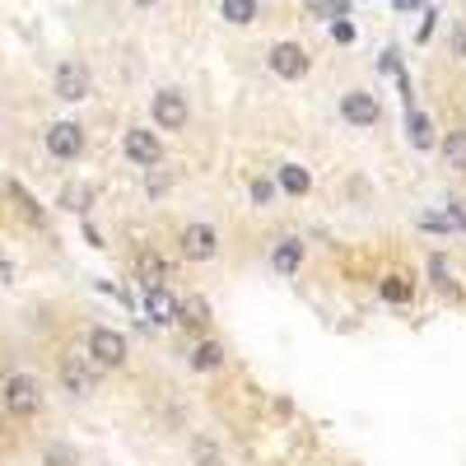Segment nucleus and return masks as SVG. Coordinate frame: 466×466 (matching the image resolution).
Instances as JSON below:
<instances>
[{
  "label": "nucleus",
  "instance_id": "9d476101",
  "mask_svg": "<svg viewBox=\"0 0 466 466\" xmlns=\"http://www.w3.org/2000/svg\"><path fill=\"white\" fill-rule=\"evenodd\" d=\"M266 66H270V75H280V79H304L308 70H313V61H308V51L298 47V42H276L266 51Z\"/></svg>",
  "mask_w": 466,
  "mask_h": 466
},
{
  "label": "nucleus",
  "instance_id": "f3484780",
  "mask_svg": "<svg viewBox=\"0 0 466 466\" xmlns=\"http://www.w3.org/2000/svg\"><path fill=\"white\" fill-rule=\"evenodd\" d=\"M94 201H98V187H94V182H66L61 196H57V206L70 210V215H89Z\"/></svg>",
  "mask_w": 466,
  "mask_h": 466
},
{
  "label": "nucleus",
  "instance_id": "4be33fe9",
  "mask_svg": "<svg viewBox=\"0 0 466 466\" xmlns=\"http://www.w3.org/2000/svg\"><path fill=\"white\" fill-rule=\"evenodd\" d=\"M406 131H410V145H416V150H434V122L420 113V107H410V113H406Z\"/></svg>",
  "mask_w": 466,
  "mask_h": 466
},
{
  "label": "nucleus",
  "instance_id": "f03ea898",
  "mask_svg": "<svg viewBox=\"0 0 466 466\" xmlns=\"http://www.w3.org/2000/svg\"><path fill=\"white\" fill-rule=\"evenodd\" d=\"M57 382H61V392L70 401H89L98 392V382H103V369L89 360L85 350H66L57 360Z\"/></svg>",
  "mask_w": 466,
  "mask_h": 466
},
{
  "label": "nucleus",
  "instance_id": "6e6552de",
  "mask_svg": "<svg viewBox=\"0 0 466 466\" xmlns=\"http://www.w3.org/2000/svg\"><path fill=\"white\" fill-rule=\"evenodd\" d=\"M341 122L354 131H369L382 122V103L369 89H350V94H341Z\"/></svg>",
  "mask_w": 466,
  "mask_h": 466
},
{
  "label": "nucleus",
  "instance_id": "f257e3e1",
  "mask_svg": "<svg viewBox=\"0 0 466 466\" xmlns=\"http://www.w3.org/2000/svg\"><path fill=\"white\" fill-rule=\"evenodd\" d=\"M0 406H5V416H14V420H38L42 406H47L42 378L38 373H10L0 382Z\"/></svg>",
  "mask_w": 466,
  "mask_h": 466
},
{
  "label": "nucleus",
  "instance_id": "7c9ffc66",
  "mask_svg": "<svg viewBox=\"0 0 466 466\" xmlns=\"http://www.w3.org/2000/svg\"><path fill=\"white\" fill-rule=\"evenodd\" d=\"M452 57H457V61H466V19L457 23V33H452Z\"/></svg>",
  "mask_w": 466,
  "mask_h": 466
},
{
  "label": "nucleus",
  "instance_id": "9b49d317",
  "mask_svg": "<svg viewBox=\"0 0 466 466\" xmlns=\"http://www.w3.org/2000/svg\"><path fill=\"white\" fill-rule=\"evenodd\" d=\"M131 270H135V280H141V289H159V285L173 280L169 257L154 252V248H141V252H135V257H131Z\"/></svg>",
  "mask_w": 466,
  "mask_h": 466
},
{
  "label": "nucleus",
  "instance_id": "ddd939ff",
  "mask_svg": "<svg viewBox=\"0 0 466 466\" xmlns=\"http://www.w3.org/2000/svg\"><path fill=\"white\" fill-rule=\"evenodd\" d=\"M298 266H304V238H280L276 248H270V270H276L280 280H294L298 276Z\"/></svg>",
  "mask_w": 466,
  "mask_h": 466
},
{
  "label": "nucleus",
  "instance_id": "4468645a",
  "mask_svg": "<svg viewBox=\"0 0 466 466\" xmlns=\"http://www.w3.org/2000/svg\"><path fill=\"white\" fill-rule=\"evenodd\" d=\"M224 360H229V350L219 345L215 336H201L196 345H191V354H187L191 373H219V369H224Z\"/></svg>",
  "mask_w": 466,
  "mask_h": 466
},
{
  "label": "nucleus",
  "instance_id": "39448f33",
  "mask_svg": "<svg viewBox=\"0 0 466 466\" xmlns=\"http://www.w3.org/2000/svg\"><path fill=\"white\" fill-rule=\"evenodd\" d=\"M42 145H47V154L57 159V163H75V159H85V126L79 122H51L47 131H42Z\"/></svg>",
  "mask_w": 466,
  "mask_h": 466
},
{
  "label": "nucleus",
  "instance_id": "f8f14e48",
  "mask_svg": "<svg viewBox=\"0 0 466 466\" xmlns=\"http://www.w3.org/2000/svg\"><path fill=\"white\" fill-rule=\"evenodd\" d=\"M178 313H182V298H178L169 285L145 289V317H150L154 326H178Z\"/></svg>",
  "mask_w": 466,
  "mask_h": 466
},
{
  "label": "nucleus",
  "instance_id": "423d86ee",
  "mask_svg": "<svg viewBox=\"0 0 466 466\" xmlns=\"http://www.w3.org/2000/svg\"><path fill=\"white\" fill-rule=\"evenodd\" d=\"M51 94H57L61 103H85L94 94V75L85 61H61L57 75H51Z\"/></svg>",
  "mask_w": 466,
  "mask_h": 466
},
{
  "label": "nucleus",
  "instance_id": "0eeeda50",
  "mask_svg": "<svg viewBox=\"0 0 466 466\" xmlns=\"http://www.w3.org/2000/svg\"><path fill=\"white\" fill-rule=\"evenodd\" d=\"M150 117H154L159 131H187V122H191L187 94H178V89H159V94L150 98Z\"/></svg>",
  "mask_w": 466,
  "mask_h": 466
},
{
  "label": "nucleus",
  "instance_id": "a878e982",
  "mask_svg": "<svg viewBox=\"0 0 466 466\" xmlns=\"http://www.w3.org/2000/svg\"><path fill=\"white\" fill-rule=\"evenodd\" d=\"M173 169H145V191H150V201H159L163 191H173Z\"/></svg>",
  "mask_w": 466,
  "mask_h": 466
},
{
  "label": "nucleus",
  "instance_id": "f704fd0d",
  "mask_svg": "<svg viewBox=\"0 0 466 466\" xmlns=\"http://www.w3.org/2000/svg\"><path fill=\"white\" fill-rule=\"evenodd\" d=\"M135 5H141V10H150V5H159V0H135Z\"/></svg>",
  "mask_w": 466,
  "mask_h": 466
},
{
  "label": "nucleus",
  "instance_id": "b1692460",
  "mask_svg": "<svg viewBox=\"0 0 466 466\" xmlns=\"http://www.w3.org/2000/svg\"><path fill=\"white\" fill-rule=\"evenodd\" d=\"M429 280L438 285V294H443V298H461V289H457V280H452V270H448L443 257H429Z\"/></svg>",
  "mask_w": 466,
  "mask_h": 466
},
{
  "label": "nucleus",
  "instance_id": "dca6fc26",
  "mask_svg": "<svg viewBox=\"0 0 466 466\" xmlns=\"http://www.w3.org/2000/svg\"><path fill=\"white\" fill-rule=\"evenodd\" d=\"M276 191H285V196H308L313 173L304 169V163H280V169H276Z\"/></svg>",
  "mask_w": 466,
  "mask_h": 466
},
{
  "label": "nucleus",
  "instance_id": "7ed1b4c3",
  "mask_svg": "<svg viewBox=\"0 0 466 466\" xmlns=\"http://www.w3.org/2000/svg\"><path fill=\"white\" fill-rule=\"evenodd\" d=\"M178 257L191 261V266H210L219 257V229L210 219H187L178 229Z\"/></svg>",
  "mask_w": 466,
  "mask_h": 466
},
{
  "label": "nucleus",
  "instance_id": "c85d7f7f",
  "mask_svg": "<svg viewBox=\"0 0 466 466\" xmlns=\"http://www.w3.org/2000/svg\"><path fill=\"white\" fill-rule=\"evenodd\" d=\"M420 229H429V233H448V219L434 215V210H425V215H420Z\"/></svg>",
  "mask_w": 466,
  "mask_h": 466
},
{
  "label": "nucleus",
  "instance_id": "393cba45",
  "mask_svg": "<svg viewBox=\"0 0 466 466\" xmlns=\"http://www.w3.org/2000/svg\"><path fill=\"white\" fill-rule=\"evenodd\" d=\"M10 196L19 201V215H23V219H29V224H33V229H47V215H42V206H38V201L29 196V191H23V187H10Z\"/></svg>",
  "mask_w": 466,
  "mask_h": 466
},
{
  "label": "nucleus",
  "instance_id": "bb28decb",
  "mask_svg": "<svg viewBox=\"0 0 466 466\" xmlns=\"http://www.w3.org/2000/svg\"><path fill=\"white\" fill-rule=\"evenodd\" d=\"M248 191H252V206H257V210H266L270 201H276V182H266V178H252Z\"/></svg>",
  "mask_w": 466,
  "mask_h": 466
},
{
  "label": "nucleus",
  "instance_id": "aec40b11",
  "mask_svg": "<svg viewBox=\"0 0 466 466\" xmlns=\"http://www.w3.org/2000/svg\"><path fill=\"white\" fill-rule=\"evenodd\" d=\"M42 466H85V457H79V448L66 443V438H47L42 443Z\"/></svg>",
  "mask_w": 466,
  "mask_h": 466
},
{
  "label": "nucleus",
  "instance_id": "2f4dec72",
  "mask_svg": "<svg viewBox=\"0 0 466 466\" xmlns=\"http://www.w3.org/2000/svg\"><path fill=\"white\" fill-rule=\"evenodd\" d=\"M10 285H14V261L0 252V289H10Z\"/></svg>",
  "mask_w": 466,
  "mask_h": 466
},
{
  "label": "nucleus",
  "instance_id": "2eb2a0df",
  "mask_svg": "<svg viewBox=\"0 0 466 466\" xmlns=\"http://www.w3.org/2000/svg\"><path fill=\"white\" fill-rule=\"evenodd\" d=\"M178 326L206 336V332H210V298H206V294H187V298H182V313H178Z\"/></svg>",
  "mask_w": 466,
  "mask_h": 466
},
{
  "label": "nucleus",
  "instance_id": "c756f323",
  "mask_svg": "<svg viewBox=\"0 0 466 466\" xmlns=\"http://www.w3.org/2000/svg\"><path fill=\"white\" fill-rule=\"evenodd\" d=\"M332 38H336L341 47H350V42H354V23H350V19H336V23H332Z\"/></svg>",
  "mask_w": 466,
  "mask_h": 466
},
{
  "label": "nucleus",
  "instance_id": "5701e85b",
  "mask_svg": "<svg viewBox=\"0 0 466 466\" xmlns=\"http://www.w3.org/2000/svg\"><path fill=\"white\" fill-rule=\"evenodd\" d=\"M219 14H224V23L242 29V23L257 19V0H219Z\"/></svg>",
  "mask_w": 466,
  "mask_h": 466
},
{
  "label": "nucleus",
  "instance_id": "a211bd4d",
  "mask_svg": "<svg viewBox=\"0 0 466 466\" xmlns=\"http://www.w3.org/2000/svg\"><path fill=\"white\" fill-rule=\"evenodd\" d=\"M187 457H191V466H229V461H224V448H219L210 434H191Z\"/></svg>",
  "mask_w": 466,
  "mask_h": 466
},
{
  "label": "nucleus",
  "instance_id": "6ab92c4d",
  "mask_svg": "<svg viewBox=\"0 0 466 466\" xmlns=\"http://www.w3.org/2000/svg\"><path fill=\"white\" fill-rule=\"evenodd\" d=\"M378 294H382V304H397V308H406L410 298H416V285H410L401 270H388V276L378 280Z\"/></svg>",
  "mask_w": 466,
  "mask_h": 466
},
{
  "label": "nucleus",
  "instance_id": "20e7f679",
  "mask_svg": "<svg viewBox=\"0 0 466 466\" xmlns=\"http://www.w3.org/2000/svg\"><path fill=\"white\" fill-rule=\"evenodd\" d=\"M85 354L103 369V373H113V369H126L131 360V345L122 332H113V326H89V336H85Z\"/></svg>",
  "mask_w": 466,
  "mask_h": 466
},
{
  "label": "nucleus",
  "instance_id": "473e14b6",
  "mask_svg": "<svg viewBox=\"0 0 466 466\" xmlns=\"http://www.w3.org/2000/svg\"><path fill=\"white\" fill-rule=\"evenodd\" d=\"M85 238H89V248H103V233L94 224H85Z\"/></svg>",
  "mask_w": 466,
  "mask_h": 466
},
{
  "label": "nucleus",
  "instance_id": "412c9836",
  "mask_svg": "<svg viewBox=\"0 0 466 466\" xmlns=\"http://www.w3.org/2000/svg\"><path fill=\"white\" fill-rule=\"evenodd\" d=\"M443 163H448L452 173L466 178V126H452V131L443 135Z\"/></svg>",
  "mask_w": 466,
  "mask_h": 466
},
{
  "label": "nucleus",
  "instance_id": "1a4fd4ad",
  "mask_svg": "<svg viewBox=\"0 0 466 466\" xmlns=\"http://www.w3.org/2000/svg\"><path fill=\"white\" fill-rule=\"evenodd\" d=\"M122 154L135 163V169H159V163H163V141L154 131H145V126H131L122 135Z\"/></svg>",
  "mask_w": 466,
  "mask_h": 466
},
{
  "label": "nucleus",
  "instance_id": "cd10ccee",
  "mask_svg": "<svg viewBox=\"0 0 466 466\" xmlns=\"http://www.w3.org/2000/svg\"><path fill=\"white\" fill-rule=\"evenodd\" d=\"M313 10H317V14H326V19H345L350 0H313Z\"/></svg>",
  "mask_w": 466,
  "mask_h": 466
},
{
  "label": "nucleus",
  "instance_id": "72a5a7b5",
  "mask_svg": "<svg viewBox=\"0 0 466 466\" xmlns=\"http://www.w3.org/2000/svg\"><path fill=\"white\" fill-rule=\"evenodd\" d=\"M397 5H401V10H416V5H420V0H397Z\"/></svg>",
  "mask_w": 466,
  "mask_h": 466
}]
</instances>
